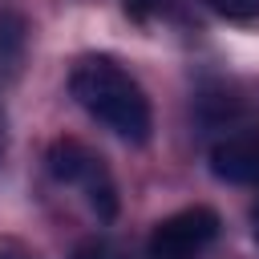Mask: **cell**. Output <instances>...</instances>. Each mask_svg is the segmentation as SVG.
I'll return each instance as SVG.
<instances>
[{
  "mask_svg": "<svg viewBox=\"0 0 259 259\" xmlns=\"http://www.w3.org/2000/svg\"><path fill=\"white\" fill-rule=\"evenodd\" d=\"M251 235H255V243H259V198H255V206H251Z\"/></svg>",
  "mask_w": 259,
  "mask_h": 259,
  "instance_id": "52a82bcc",
  "label": "cell"
},
{
  "mask_svg": "<svg viewBox=\"0 0 259 259\" xmlns=\"http://www.w3.org/2000/svg\"><path fill=\"white\" fill-rule=\"evenodd\" d=\"M210 174L231 186H259V130L219 138L210 146Z\"/></svg>",
  "mask_w": 259,
  "mask_h": 259,
  "instance_id": "277c9868",
  "label": "cell"
},
{
  "mask_svg": "<svg viewBox=\"0 0 259 259\" xmlns=\"http://www.w3.org/2000/svg\"><path fill=\"white\" fill-rule=\"evenodd\" d=\"M69 93L89 117H97L121 142H134V146L150 142V130H154L150 97L113 57H81L69 73Z\"/></svg>",
  "mask_w": 259,
  "mask_h": 259,
  "instance_id": "6da1fadb",
  "label": "cell"
},
{
  "mask_svg": "<svg viewBox=\"0 0 259 259\" xmlns=\"http://www.w3.org/2000/svg\"><path fill=\"white\" fill-rule=\"evenodd\" d=\"M77 259H113V251H109V243L93 239V243H85V247L77 251Z\"/></svg>",
  "mask_w": 259,
  "mask_h": 259,
  "instance_id": "8992f818",
  "label": "cell"
},
{
  "mask_svg": "<svg viewBox=\"0 0 259 259\" xmlns=\"http://www.w3.org/2000/svg\"><path fill=\"white\" fill-rule=\"evenodd\" d=\"M214 12H223V16H231V20H251V16H259V0H206Z\"/></svg>",
  "mask_w": 259,
  "mask_h": 259,
  "instance_id": "5b68a950",
  "label": "cell"
},
{
  "mask_svg": "<svg viewBox=\"0 0 259 259\" xmlns=\"http://www.w3.org/2000/svg\"><path fill=\"white\" fill-rule=\"evenodd\" d=\"M45 162H49V174L61 186H81L85 190V202L93 206V214L101 223H113L117 219V186H113V174L105 170L101 154H93L77 138H57L49 146Z\"/></svg>",
  "mask_w": 259,
  "mask_h": 259,
  "instance_id": "7a4b0ae2",
  "label": "cell"
},
{
  "mask_svg": "<svg viewBox=\"0 0 259 259\" xmlns=\"http://www.w3.org/2000/svg\"><path fill=\"white\" fill-rule=\"evenodd\" d=\"M219 214L210 206H186L174 210L170 219L154 223L150 239H146V255L150 259H202V251L219 239Z\"/></svg>",
  "mask_w": 259,
  "mask_h": 259,
  "instance_id": "3957f363",
  "label": "cell"
}]
</instances>
